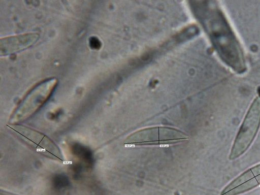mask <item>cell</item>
Segmentation results:
<instances>
[{
	"mask_svg": "<svg viewBox=\"0 0 260 195\" xmlns=\"http://www.w3.org/2000/svg\"><path fill=\"white\" fill-rule=\"evenodd\" d=\"M260 125V99L257 98L252 104L238 133L230 159H234L243 154L254 139Z\"/></svg>",
	"mask_w": 260,
	"mask_h": 195,
	"instance_id": "cell-1",
	"label": "cell"
},
{
	"mask_svg": "<svg viewBox=\"0 0 260 195\" xmlns=\"http://www.w3.org/2000/svg\"><path fill=\"white\" fill-rule=\"evenodd\" d=\"M57 84V80L53 78L37 85L18 107L11 120L17 122L24 120L34 114L48 100Z\"/></svg>",
	"mask_w": 260,
	"mask_h": 195,
	"instance_id": "cell-2",
	"label": "cell"
},
{
	"mask_svg": "<svg viewBox=\"0 0 260 195\" xmlns=\"http://www.w3.org/2000/svg\"><path fill=\"white\" fill-rule=\"evenodd\" d=\"M10 128L41 154L59 161H63L58 147L45 135L25 126H12Z\"/></svg>",
	"mask_w": 260,
	"mask_h": 195,
	"instance_id": "cell-3",
	"label": "cell"
},
{
	"mask_svg": "<svg viewBox=\"0 0 260 195\" xmlns=\"http://www.w3.org/2000/svg\"><path fill=\"white\" fill-rule=\"evenodd\" d=\"M40 35L32 32L8 37L0 41V53L1 56H7L25 50L39 40Z\"/></svg>",
	"mask_w": 260,
	"mask_h": 195,
	"instance_id": "cell-4",
	"label": "cell"
},
{
	"mask_svg": "<svg viewBox=\"0 0 260 195\" xmlns=\"http://www.w3.org/2000/svg\"><path fill=\"white\" fill-rule=\"evenodd\" d=\"M260 184V165L248 170L229 185L221 195H237Z\"/></svg>",
	"mask_w": 260,
	"mask_h": 195,
	"instance_id": "cell-5",
	"label": "cell"
},
{
	"mask_svg": "<svg viewBox=\"0 0 260 195\" xmlns=\"http://www.w3.org/2000/svg\"><path fill=\"white\" fill-rule=\"evenodd\" d=\"M89 45L93 50H99L101 47V42L99 39L95 37H92L89 39Z\"/></svg>",
	"mask_w": 260,
	"mask_h": 195,
	"instance_id": "cell-6",
	"label": "cell"
}]
</instances>
